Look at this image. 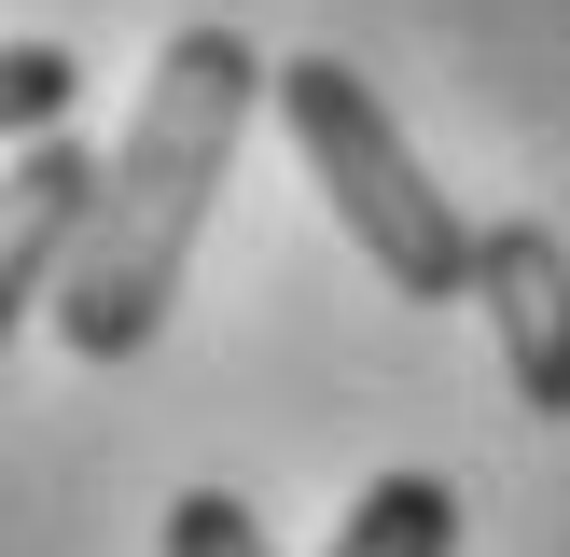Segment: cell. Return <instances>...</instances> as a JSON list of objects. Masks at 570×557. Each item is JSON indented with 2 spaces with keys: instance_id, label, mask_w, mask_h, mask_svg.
<instances>
[{
  "instance_id": "3957f363",
  "label": "cell",
  "mask_w": 570,
  "mask_h": 557,
  "mask_svg": "<svg viewBox=\"0 0 570 557\" xmlns=\"http://www.w3.org/2000/svg\"><path fill=\"white\" fill-rule=\"evenodd\" d=\"M473 306H488V334H501L515 404L529 418H570V237H557V223H488Z\"/></svg>"
},
{
  "instance_id": "8992f818",
  "label": "cell",
  "mask_w": 570,
  "mask_h": 557,
  "mask_svg": "<svg viewBox=\"0 0 570 557\" xmlns=\"http://www.w3.org/2000/svg\"><path fill=\"white\" fill-rule=\"evenodd\" d=\"M70 98H83V56L70 42H14V56H0V126H14V139H56Z\"/></svg>"
},
{
  "instance_id": "52a82bcc",
  "label": "cell",
  "mask_w": 570,
  "mask_h": 557,
  "mask_svg": "<svg viewBox=\"0 0 570 557\" xmlns=\"http://www.w3.org/2000/svg\"><path fill=\"white\" fill-rule=\"evenodd\" d=\"M167 557H278V544H265V516L237 488H181L167 501Z\"/></svg>"
},
{
  "instance_id": "277c9868",
  "label": "cell",
  "mask_w": 570,
  "mask_h": 557,
  "mask_svg": "<svg viewBox=\"0 0 570 557\" xmlns=\"http://www.w3.org/2000/svg\"><path fill=\"white\" fill-rule=\"evenodd\" d=\"M83 237H98V154H83L70 126L56 139H14V223H0V293L14 306H56L83 265Z\"/></svg>"
},
{
  "instance_id": "6da1fadb",
  "label": "cell",
  "mask_w": 570,
  "mask_h": 557,
  "mask_svg": "<svg viewBox=\"0 0 570 557\" xmlns=\"http://www.w3.org/2000/svg\"><path fill=\"white\" fill-rule=\"evenodd\" d=\"M265 98H278V56L250 42V28H223V14L154 56V84H139V111H126V154L98 167V237H83L70 293L42 306L70 362H139L167 334L181 265H195V237H209L223 182H237V139H250Z\"/></svg>"
},
{
  "instance_id": "7a4b0ae2",
  "label": "cell",
  "mask_w": 570,
  "mask_h": 557,
  "mask_svg": "<svg viewBox=\"0 0 570 557\" xmlns=\"http://www.w3.org/2000/svg\"><path fill=\"white\" fill-rule=\"evenodd\" d=\"M278 126L306 139V167H321L334 223L362 237V265H376L404 306H460V293H473V265H488V223H460V195H445L432 167L404 154L390 98L348 70V56H278Z\"/></svg>"
},
{
  "instance_id": "5b68a950",
  "label": "cell",
  "mask_w": 570,
  "mask_h": 557,
  "mask_svg": "<svg viewBox=\"0 0 570 557\" xmlns=\"http://www.w3.org/2000/svg\"><path fill=\"white\" fill-rule=\"evenodd\" d=\"M321 557H460V488H445V473H376V488L334 516Z\"/></svg>"
}]
</instances>
